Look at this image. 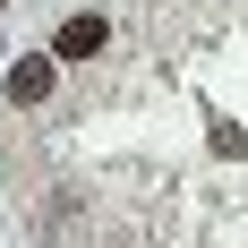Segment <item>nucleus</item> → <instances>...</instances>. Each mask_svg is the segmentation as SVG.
Here are the masks:
<instances>
[{
  "instance_id": "nucleus-2",
  "label": "nucleus",
  "mask_w": 248,
  "mask_h": 248,
  "mask_svg": "<svg viewBox=\"0 0 248 248\" xmlns=\"http://www.w3.org/2000/svg\"><path fill=\"white\" fill-rule=\"evenodd\" d=\"M9 103H26V111H34V103H51V60H43V51L9 69Z\"/></svg>"
},
{
  "instance_id": "nucleus-1",
  "label": "nucleus",
  "mask_w": 248,
  "mask_h": 248,
  "mask_svg": "<svg viewBox=\"0 0 248 248\" xmlns=\"http://www.w3.org/2000/svg\"><path fill=\"white\" fill-rule=\"evenodd\" d=\"M103 43H111L103 17H69L60 34H51V60H103Z\"/></svg>"
}]
</instances>
